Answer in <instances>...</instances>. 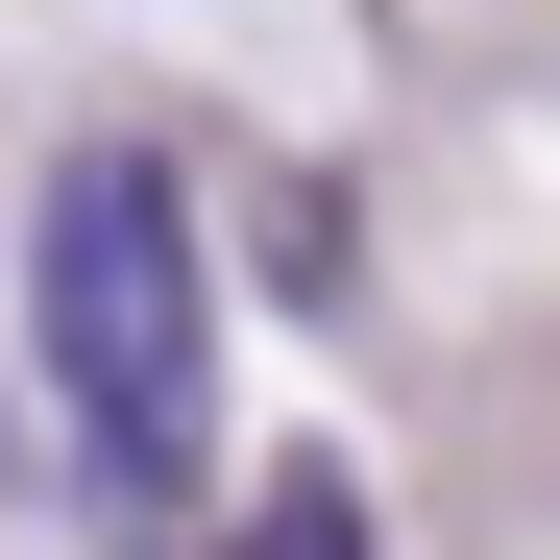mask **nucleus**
<instances>
[{
	"label": "nucleus",
	"instance_id": "nucleus-1",
	"mask_svg": "<svg viewBox=\"0 0 560 560\" xmlns=\"http://www.w3.org/2000/svg\"><path fill=\"white\" fill-rule=\"evenodd\" d=\"M25 341H49V415L171 512L220 463V268H196V196L147 147H73L25 196Z\"/></svg>",
	"mask_w": 560,
	"mask_h": 560
},
{
	"label": "nucleus",
	"instance_id": "nucleus-2",
	"mask_svg": "<svg viewBox=\"0 0 560 560\" xmlns=\"http://www.w3.org/2000/svg\"><path fill=\"white\" fill-rule=\"evenodd\" d=\"M220 560H365V488H341V463H268V512H244Z\"/></svg>",
	"mask_w": 560,
	"mask_h": 560
}]
</instances>
